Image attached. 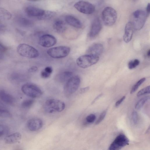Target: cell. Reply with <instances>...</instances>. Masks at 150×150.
Returning <instances> with one entry per match:
<instances>
[{"mask_svg":"<svg viewBox=\"0 0 150 150\" xmlns=\"http://www.w3.org/2000/svg\"><path fill=\"white\" fill-rule=\"evenodd\" d=\"M147 16L146 12L142 10H137L133 13L130 17V22L134 29L139 30L144 26Z\"/></svg>","mask_w":150,"mask_h":150,"instance_id":"obj_1","label":"cell"},{"mask_svg":"<svg viewBox=\"0 0 150 150\" xmlns=\"http://www.w3.org/2000/svg\"><path fill=\"white\" fill-rule=\"evenodd\" d=\"M16 51L18 54L23 57L35 58L39 55V52L37 49L25 43L18 45L17 47Z\"/></svg>","mask_w":150,"mask_h":150,"instance_id":"obj_2","label":"cell"},{"mask_svg":"<svg viewBox=\"0 0 150 150\" xmlns=\"http://www.w3.org/2000/svg\"><path fill=\"white\" fill-rule=\"evenodd\" d=\"M45 110L47 113L60 112L63 111L65 108V104L62 101L54 99L47 100L44 105Z\"/></svg>","mask_w":150,"mask_h":150,"instance_id":"obj_3","label":"cell"},{"mask_svg":"<svg viewBox=\"0 0 150 150\" xmlns=\"http://www.w3.org/2000/svg\"><path fill=\"white\" fill-rule=\"evenodd\" d=\"M21 90L25 95L33 98H38L43 93L42 91L38 86L30 83L23 84L21 87Z\"/></svg>","mask_w":150,"mask_h":150,"instance_id":"obj_4","label":"cell"},{"mask_svg":"<svg viewBox=\"0 0 150 150\" xmlns=\"http://www.w3.org/2000/svg\"><path fill=\"white\" fill-rule=\"evenodd\" d=\"M102 15L103 23L107 26L113 25L117 20L116 11L111 7L108 6L105 8L102 11Z\"/></svg>","mask_w":150,"mask_h":150,"instance_id":"obj_5","label":"cell"},{"mask_svg":"<svg viewBox=\"0 0 150 150\" xmlns=\"http://www.w3.org/2000/svg\"><path fill=\"white\" fill-rule=\"evenodd\" d=\"M80 79L79 76H72L67 81L64 86V91L67 96H69L75 92L80 85Z\"/></svg>","mask_w":150,"mask_h":150,"instance_id":"obj_6","label":"cell"},{"mask_svg":"<svg viewBox=\"0 0 150 150\" xmlns=\"http://www.w3.org/2000/svg\"><path fill=\"white\" fill-rule=\"evenodd\" d=\"M99 59V56L87 54L79 57L76 60V63L79 67L86 68L96 64Z\"/></svg>","mask_w":150,"mask_h":150,"instance_id":"obj_7","label":"cell"},{"mask_svg":"<svg viewBox=\"0 0 150 150\" xmlns=\"http://www.w3.org/2000/svg\"><path fill=\"white\" fill-rule=\"evenodd\" d=\"M70 47L66 46H59L49 49L47 54L52 58L59 59L65 57L69 54Z\"/></svg>","mask_w":150,"mask_h":150,"instance_id":"obj_8","label":"cell"},{"mask_svg":"<svg viewBox=\"0 0 150 150\" xmlns=\"http://www.w3.org/2000/svg\"><path fill=\"white\" fill-rule=\"evenodd\" d=\"M74 7L79 11L83 13L90 14L95 11V6L88 2L80 1L76 3Z\"/></svg>","mask_w":150,"mask_h":150,"instance_id":"obj_9","label":"cell"},{"mask_svg":"<svg viewBox=\"0 0 150 150\" xmlns=\"http://www.w3.org/2000/svg\"><path fill=\"white\" fill-rule=\"evenodd\" d=\"M129 142V140L125 135L121 134L118 135L110 145L109 149L118 150L121 149L127 145Z\"/></svg>","mask_w":150,"mask_h":150,"instance_id":"obj_10","label":"cell"},{"mask_svg":"<svg viewBox=\"0 0 150 150\" xmlns=\"http://www.w3.org/2000/svg\"><path fill=\"white\" fill-rule=\"evenodd\" d=\"M57 42V39L53 36L48 34L43 35L39 38V43L44 47H50L54 45Z\"/></svg>","mask_w":150,"mask_h":150,"instance_id":"obj_11","label":"cell"},{"mask_svg":"<svg viewBox=\"0 0 150 150\" xmlns=\"http://www.w3.org/2000/svg\"><path fill=\"white\" fill-rule=\"evenodd\" d=\"M102 28V24L99 18L94 19L91 23L88 36L91 38H93L97 36L100 32Z\"/></svg>","mask_w":150,"mask_h":150,"instance_id":"obj_12","label":"cell"},{"mask_svg":"<svg viewBox=\"0 0 150 150\" xmlns=\"http://www.w3.org/2000/svg\"><path fill=\"white\" fill-rule=\"evenodd\" d=\"M42 120L38 118H33L30 119L28 122L27 126L30 131L34 132L40 129L42 127Z\"/></svg>","mask_w":150,"mask_h":150,"instance_id":"obj_13","label":"cell"},{"mask_svg":"<svg viewBox=\"0 0 150 150\" xmlns=\"http://www.w3.org/2000/svg\"><path fill=\"white\" fill-rule=\"evenodd\" d=\"M45 11L43 9L32 6H28L25 9V12L28 16L38 18L42 16Z\"/></svg>","mask_w":150,"mask_h":150,"instance_id":"obj_14","label":"cell"},{"mask_svg":"<svg viewBox=\"0 0 150 150\" xmlns=\"http://www.w3.org/2000/svg\"><path fill=\"white\" fill-rule=\"evenodd\" d=\"M103 46L100 43H95L90 46L87 50V54L99 56L102 53Z\"/></svg>","mask_w":150,"mask_h":150,"instance_id":"obj_15","label":"cell"},{"mask_svg":"<svg viewBox=\"0 0 150 150\" xmlns=\"http://www.w3.org/2000/svg\"><path fill=\"white\" fill-rule=\"evenodd\" d=\"M134 28L131 23L129 21L126 24L125 30V33L123 36L124 41L126 43L129 42L132 39Z\"/></svg>","mask_w":150,"mask_h":150,"instance_id":"obj_16","label":"cell"},{"mask_svg":"<svg viewBox=\"0 0 150 150\" xmlns=\"http://www.w3.org/2000/svg\"><path fill=\"white\" fill-rule=\"evenodd\" d=\"M65 20L68 24L74 28H81L82 27V24L81 21L74 16L67 15L65 18Z\"/></svg>","mask_w":150,"mask_h":150,"instance_id":"obj_17","label":"cell"},{"mask_svg":"<svg viewBox=\"0 0 150 150\" xmlns=\"http://www.w3.org/2000/svg\"><path fill=\"white\" fill-rule=\"evenodd\" d=\"M21 134L18 132L13 133L6 136L4 138L5 142L7 144H12L16 143L21 139Z\"/></svg>","mask_w":150,"mask_h":150,"instance_id":"obj_18","label":"cell"},{"mask_svg":"<svg viewBox=\"0 0 150 150\" xmlns=\"http://www.w3.org/2000/svg\"><path fill=\"white\" fill-rule=\"evenodd\" d=\"M0 99L4 103L8 104L13 103L14 100L13 96L3 90H0Z\"/></svg>","mask_w":150,"mask_h":150,"instance_id":"obj_19","label":"cell"},{"mask_svg":"<svg viewBox=\"0 0 150 150\" xmlns=\"http://www.w3.org/2000/svg\"><path fill=\"white\" fill-rule=\"evenodd\" d=\"M53 28L54 30L59 33H62L66 29V25L63 21L60 19H57L54 22Z\"/></svg>","mask_w":150,"mask_h":150,"instance_id":"obj_20","label":"cell"},{"mask_svg":"<svg viewBox=\"0 0 150 150\" xmlns=\"http://www.w3.org/2000/svg\"><path fill=\"white\" fill-rule=\"evenodd\" d=\"M72 73L69 71H65L58 74L56 79L59 82H64L66 81L72 76Z\"/></svg>","mask_w":150,"mask_h":150,"instance_id":"obj_21","label":"cell"},{"mask_svg":"<svg viewBox=\"0 0 150 150\" xmlns=\"http://www.w3.org/2000/svg\"><path fill=\"white\" fill-rule=\"evenodd\" d=\"M52 69L51 67H45L41 72V76L44 79L49 78L52 72Z\"/></svg>","mask_w":150,"mask_h":150,"instance_id":"obj_22","label":"cell"},{"mask_svg":"<svg viewBox=\"0 0 150 150\" xmlns=\"http://www.w3.org/2000/svg\"><path fill=\"white\" fill-rule=\"evenodd\" d=\"M18 21L20 24L25 26H30L33 24L31 20L24 17L19 18H18Z\"/></svg>","mask_w":150,"mask_h":150,"instance_id":"obj_23","label":"cell"},{"mask_svg":"<svg viewBox=\"0 0 150 150\" xmlns=\"http://www.w3.org/2000/svg\"><path fill=\"white\" fill-rule=\"evenodd\" d=\"M11 114L9 111L5 108L0 105V117H9Z\"/></svg>","mask_w":150,"mask_h":150,"instance_id":"obj_24","label":"cell"},{"mask_svg":"<svg viewBox=\"0 0 150 150\" xmlns=\"http://www.w3.org/2000/svg\"><path fill=\"white\" fill-rule=\"evenodd\" d=\"M149 96H146L140 99L137 103L135 108L137 110L140 109L143 106L145 103L149 99Z\"/></svg>","mask_w":150,"mask_h":150,"instance_id":"obj_25","label":"cell"},{"mask_svg":"<svg viewBox=\"0 0 150 150\" xmlns=\"http://www.w3.org/2000/svg\"><path fill=\"white\" fill-rule=\"evenodd\" d=\"M35 100L32 99H26L22 102L21 105L24 108L28 109L30 108L33 105Z\"/></svg>","mask_w":150,"mask_h":150,"instance_id":"obj_26","label":"cell"},{"mask_svg":"<svg viewBox=\"0 0 150 150\" xmlns=\"http://www.w3.org/2000/svg\"><path fill=\"white\" fill-rule=\"evenodd\" d=\"M146 78H143L139 80L132 88L130 91V93L132 94L135 92L139 87L144 82Z\"/></svg>","mask_w":150,"mask_h":150,"instance_id":"obj_27","label":"cell"},{"mask_svg":"<svg viewBox=\"0 0 150 150\" xmlns=\"http://www.w3.org/2000/svg\"><path fill=\"white\" fill-rule=\"evenodd\" d=\"M55 13V12L53 11H45L43 15L38 18L40 20H44L51 18L54 15Z\"/></svg>","mask_w":150,"mask_h":150,"instance_id":"obj_28","label":"cell"},{"mask_svg":"<svg viewBox=\"0 0 150 150\" xmlns=\"http://www.w3.org/2000/svg\"><path fill=\"white\" fill-rule=\"evenodd\" d=\"M140 63L139 60L135 59L129 61L128 64V67L130 69H133L138 66Z\"/></svg>","mask_w":150,"mask_h":150,"instance_id":"obj_29","label":"cell"},{"mask_svg":"<svg viewBox=\"0 0 150 150\" xmlns=\"http://www.w3.org/2000/svg\"><path fill=\"white\" fill-rule=\"evenodd\" d=\"M150 93V86H148L140 90L137 93V96L139 97L145 94Z\"/></svg>","mask_w":150,"mask_h":150,"instance_id":"obj_30","label":"cell"},{"mask_svg":"<svg viewBox=\"0 0 150 150\" xmlns=\"http://www.w3.org/2000/svg\"><path fill=\"white\" fill-rule=\"evenodd\" d=\"M131 120L132 123L134 125H136L138 123V117L137 112H133L131 115Z\"/></svg>","mask_w":150,"mask_h":150,"instance_id":"obj_31","label":"cell"},{"mask_svg":"<svg viewBox=\"0 0 150 150\" xmlns=\"http://www.w3.org/2000/svg\"><path fill=\"white\" fill-rule=\"evenodd\" d=\"M107 112V111L105 110L99 116L95 123L96 125H98L100 123L104 118Z\"/></svg>","mask_w":150,"mask_h":150,"instance_id":"obj_32","label":"cell"},{"mask_svg":"<svg viewBox=\"0 0 150 150\" xmlns=\"http://www.w3.org/2000/svg\"><path fill=\"white\" fill-rule=\"evenodd\" d=\"M96 116L94 114H91L87 116L86 118V121L88 123H91L95 120Z\"/></svg>","mask_w":150,"mask_h":150,"instance_id":"obj_33","label":"cell"},{"mask_svg":"<svg viewBox=\"0 0 150 150\" xmlns=\"http://www.w3.org/2000/svg\"><path fill=\"white\" fill-rule=\"evenodd\" d=\"M6 129L2 125L0 124V137L3 136L6 132Z\"/></svg>","mask_w":150,"mask_h":150,"instance_id":"obj_34","label":"cell"},{"mask_svg":"<svg viewBox=\"0 0 150 150\" xmlns=\"http://www.w3.org/2000/svg\"><path fill=\"white\" fill-rule=\"evenodd\" d=\"M7 48L0 42V52H5L7 51Z\"/></svg>","mask_w":150,"mask_h":150,"instance_id":"obj_35","label":"cell"},{"mask_svg":"<svg viewBox=\"0 0 150 150\" xmlns=\"http://www.w3.org/2000/svg\"><path fill=\"white\" fill-rule=\"evenodd\" d=\"M125 98V96H123L120 99L118 100L116 102L115 104V106L116 107L118 106L124 100Z\"/></svg>","mask_w":150,"mask_h":150,"instance_id":"obj_36","label":"cell"},{"mask_svg":"<svg viewBox=\"0 0 150 150\" xmlns=\"http://www.w3.org/2000/svg\"><path fill=\"white\" fill-rule=\"evenodd\" d=\"M38 70V68L37 67L32 66L29 69L28 71L31 73H34L37 71Z\"/></svg>","mask_w":150,"mask_h":150,"instance_id":"obj_37","label":"cell"},{"mask_svg":"<svg viewBox=\"0 0 150 150\" xmlns=\"http://www.w3.org/2000/svg\"><path fill=\"white\" fill-rule=\"evenodd\" d=\"M150 4L149 3L146 6V15L147 16V17L150 14Z\"/></svg>","mask_w":150,"mask_h":150,"instance_id":"obj_38","label":"cell"},{"mask_svg":"<svg viewBox=\"0 0 150 150\" xmlns=\"http://www.w3.org/2000/svg\"><path fill=\"white\" fill-rule=\"evenodd\" d=\"M89 89L88 86L82 88L80 89V91L81 93H83L87 91Z\"/></svg>","mask_w":150,"mask_h":150,"instance_id":"obj_39","label":"cell"},{"mask_svg":"<svg viewBox=\"0 0 150 150\" xmlns=\"http://www.w3.org/2000/svg\"><path fill=\"white\" fill-rule=\"evenodd\" d=\"M102 95V94H101L98 96L92 102V103H94L96 100H97L98 98H100V96H101Z\"/></svg>","mask_w":150,"mask_h":150,"instance_id":"obj_40","label":"cell"},{"mask_svg":"<svg viewBox=\"0 0 150 150\" xmlns=\"http://www.w3.org/2000/svg\"><path fill=\"white\" fill-rule=\"evenodd\" d=\"M147 55L149 58L150 56V50L149 49L147 52Z\"/></svg>","mask_w":150,"mask_h":150,"instance_id":"obj_41","label":"cell"},{"mask_svg":"<svg viewBox=\"0 0 150 150\" xmlns=\"http://www.w3.org/2000/svg\"><path fill=\"white\" fill-rule=\"evenodd\" d=\"M28 0L30 1H40V0Z\"/></svg>","mask_w":150,"mask_h":150,"instance_id":"obj_42","label":"cell"}]
</instances>
